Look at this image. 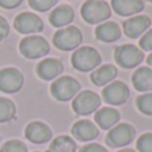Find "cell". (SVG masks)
Instances as JSON below:
<instances>
[{"label": "cell", "mask_w": 152, "mask_h": 152, "mask_svg": "<svg viewBox=\"0 0 152 152\" xmlns=\"http://www.w3.org/2000/svg\"><path fill=\"white\" fill-rule=\"evenodd\" d=\"M139 152H152V133H144L136 143Z\"/></svg>", "instance_id": "27"}, {"label": "cell", "mask_w": 152, "mask_h": 152, "mask_svg": "<svg viewBox=\"0 0 152 152\" xmlns=\"http://www.w3.org/2000/svg\"><path fill=\"white\" fill-rule=\"evenodd\" d=\"M81 90V83L75 78L70 75H63L59 77L51 83L50 86V92L51 96L58 101H69L74 98Z\"/></svg>", "instance_id": "3"}, {"label": "cell", "mask_w": 152, "mask_h": 152, "mask_svg": "<svg viewBox=\"0 0 152 152\" xmlns=\"http://www.w3.org/2000/svg\"><path fill=\"white\" fill-rule=\"evenodd\" d=\"M74 20V10L70 6H58L49 15V22L54 27H66Z\"/></svg>", "instance_id": "17"}, {"label": "cell", "mask_w": 152, "mask_h": 152, "mask_svg": "<svg viewBox=\"0 0 152 152\" xmlns=\"http://www.w3.org/2000/svg\"><path fill=\"white\" fill-rule=\"evenodd\" d=\"M14 27L20 34H38L43 31V20L32 12H22L15 18Z\"/></svg>", "instance_id": "10"}, {"label": "cell", "mask_w": 152, "mask_h": 152, "mask_svg": "<svg viewBox=\"0 0 152 152\" xmlns=\"http://www.w3.org/2000/svg\"><path fill=\"white\" fill-rule=\"evenodd\" d=\"M115 59L123 69H133L144 61V53L135 45H123L115 50Z\"/></svg>", "instance_id": "6"}, {"label": "cell", "mask_w": 152, "mask_h": 152, "mask_svg": "<svg viewBox=\"0 0 152 152\" xmlns=\"http://www.w3.org/2000/svg\"><path fill=\"white\" fill-rule=\"evenodd\" d=\"M112 15V8L104 0H86L81 7V16L89 24L105 22Z\"/></svg>", "instance_id": "2"}, {"label": "cell", "mask_w": 152, "mask_h": 152, "mask_svg": "<svg viewBox=\"0 0 152 152\" xmlns=\"http://www.w3.org/2000/svg\"><path fill=\"white\" fill-rule=\"evenodd\" d=\"M118 152H136L135 149H131V148H125V149H121V151H118Z\"/></svg>", "instance_id": "33"}, {"label": "cell", "mask_w": 152, "mask_h": 152, "mask_svg": "<svg viewBox=\"0 0 152 152\" xmlns=\"http://www.w3.org/2000/svg\"><path fill=\"white\" fill-rule=\"evenodd\" d=\"M15 104L11 100L0 97V123H8L15 117Z\"/></svg>", "instance_id": "23"}, {"label": "cell", "mask_w": 152, "mask_h": 152, "mask_svg": "<svg viewBox=\"0 0 152 152\" xmlns=\"http://www.w3.org/2000/svg\"><path fill=\"white\" fill-rule=\"evenodd\" d=\"M72 133L80 141H90L98 136V126L90 120H80L72 126Z\"/></svg>", "instance_id": "15"}, {"label": "cell", "mask_w": 152, "mask_h": 152, "mask_svg": "<svg viewBox=\"0 0 152 152\" xmlns=\"http://www.w3.org/2000/svg\"><path fill=\"white\" fill-rule=\"evenodd\" d=\"M96 38L101 42L112 43L120 39L121 37V28L117 23L115 22H104L96 28Z\"/></svg>", "instance_id": "19"}, {"label": "cell", "mask_w": 152, "mask_h": 152, "mask_svg": "<svg viewBox=\"0 0 152 152\" xmlns=\"http://www.w3.org/2000/svg\"><path fill=\"white\" fill-rule=\"evenodd\" d=\"M151 26V19L147 15H136L131 16L123 23V31L128 38H136L141 37L145 31H148Z\"/></svg>", "instance_id": "12"}, {"label": "cell", "mask_w": 152, "mask_h": 152, "mask_svg": "<svg viewBox=\"0 0 152 152\" xmlns=\"http://www.w3.org/2000/svg\"><path fill=\"white\" fill-rule=\"evenodd\" d=\"M117 75V67L115 65H102L96 69L90 75V80L96 86H104L110 83Z\"/></svg>", "instance_id": "21"}, {"label": "cell", "mask_w": 152, "mask_h": 152, "mask_svg": "<svg viewBox=\"0 0 152 152\" xmlns=\"http://www.w3.org/2000/svg\"><path fill=\"white\" fill-rule=\"evenodd\" d=\"M136 131L131 124L120 123L115 125L106 135V144L113 148H120V147L128 145L131 141L135 139Z\"/></svg>", "instance_id": "8"}, {"label": "cell", "mask_w": 152, "mask_h": 152, "mask_svg": "<svg viewBox=\"0 0 152 152\" xmlns=\"http://www.w3.org/2000/svg\"><path fill=\"white\" fill-rule=\"evenodd\" d=\"M120 112L115 108H101L96 112L94 121L101 129H112L120 121Z\"/></svg>", "instance_id": "18"}, {"label": "cell", "mask_w": 152, "mask_h": 152, "mask_svg": "<svg viewBox=\"0 0 152 152\" xmlns=\"http://www.w3.org/2000/svg\"><path fill=\"white\" fill-rule=\"evenodd\" d=\"M22 3H23V0H0V7L7 10H12L19 7Z\"/></svg>", "instance_id": "31"}, {"label": "cell", "mask_w": 152, "mask_h": 152, "mask_svg": "<svg viewBox=\"0 0 152 152\" xmlns=\"http://www.w3.org/2000/svg\"><path fill=\"white\" fill-rule=\"evenodd\" d=\"M10 34V24L6 18L0 16V42L4 40Z\"/></svg>", "instance_id": "30"}, {"label": "cell", "mask_w": 152, "mask_h": 152, "mask_svg": "<svg viewBox=\"0 0 152 152\" xmlns=\"http://www.w3.org/2000/svg\"><path fill=\"white\" fill-rule=\"evenodd\" d=\"M136 106L141 113L147 116H152V92L144 93L136 100Z\"/></svg>", "instance_id": "24"}, {"label": "cell", "mask_w": 152, "mask_h": 152, "mask_svg": "<svg viewBox=\"0 0 152 152\" xmlns=\"http://www.w3.org/2000/svg\"><path fill=\"white\" fill-rule=\"evenodd\" d=\"M147 63H148L149 66L152 67V53H151V54L148 55V58H147Z\"/></svg>", "instance_id": "32"}, {"label": "cell", "mask_w": 152, "mask_h": 152, "mask_svg": "<svg viewBox=\"0 0 152 152\" xmlns=\"http://www.w3.org/2000/svg\"><path fill=\"white\" fill-rule=\"evenodd\" d=\"M132 83L139 92H152V69L151 67H139L132 75Z\"/></svg>", "instance_id": "20"}, {"label": "cell", "mask_w": 152, "mask_h": 152, "mask_svg": "<svg viewBox=\"0 0 152 152\" xmlns=\"http://www.w3.org/2000/svg\"><path fill=\"white\" fill-rule=\"evenodd\" d=\"M77 144L70 136L61 135L50 143L47 152H75Z\"/></svg>", "instance_id": "22"}, {"label": "cell", "mask_w": 152, "mask_h": 152, "mask_svg": "<svg viewBox=\"0 0 152 152\" xmlns=\"http://www.w3.org/2000/svg\"><path fill=\"white\" fill-rule=\"evenodd\" d=\"M101 63V55L94 47L82 46L78 47L72 55V65L78 72H92L97 69Z\"/></svg>", "instance_id": "1"}, {"label": "cell", "mask_w": 152, "mask_h": 152, "mask_svg": "<svg viewBox=\"0 0 152 152\" xmlns=\"http://www.w3.org/2000/svg\"><path fill=\"white\" fill-rule=\"evenodd\" d=\"M101 105V98L97 93L92 90H83L80 92L73 100V110L80 116H88L96 112Z\"/></svg>", "instance_id": "7"}, {"label": "cell", "mask_w": 152, "mask_h": 152, "mask_svg": "<svg viewBox=\"0 0 152 152\" xmlns=\"http://www.w3.org/2000/svg\"><path fill=\"white\" fill-rule=\"evenodd\" d=\"M63 72V63L57 58H45L37 66V74L45 81L55 80Z\"/></svg>", "instance_id": "14"}, {"label": "cell", "mask_w": 152, "mask_h": 152, "mask_svg": "<svg viewBox=\"0 0 152 152\" xmlns=\"http://www.w3.org/2000/svg\"><path fill=\"white\" fill-rule=\"evenodd\" d=\"M80 152H109V151H108L105 147L100 145V144H97V143H90V144L83 145Z\"/></svg>", "instance_id": "29"}, {"label": "cell", "mask_w": 152, "mask_h": 152, "mask_svg": "<svg viewBox=\"0 0 152 152\" xmlns=\"http://www.w3.org/2000/svg\"><path fill=\"white\" fill-rule=\"evenodd\" d=\"M24 136L34 144H45L51 140L53 133L49 125L42 121H32L24 129Z\"/></svg>", "instance_id": "13"}, {"label": "cell", "mask_w": 152, "mask_h": 152, "mask_svg": "<svg viewBox=\"0 0 152 152\" xmlns=\"http://www.w3.org/2000/svg\"><path fill=\"white\" fill-rule=\"evenodd\" d=\"M28 3L32 10L38 12H45L53 8L58 3V0H28Z\"/></svg>", "instance_id": "25"}, {"label": "cell", "mask_w": 152, "mask_h": 152, "mask_svg": "<svg viewBox=\"0 0 152 152\" xmlns=\"http://www.w3.org/2000/svg\"><path fill=\"white\" fill-rule=\"evenodd\" d=\"M53 43L62 51H70L82 43V32L75 26H66L59 28L53 37Z\"/></svg>", "instance_id": "4"}, {"label": "cell", "mask_w": 152, "mask_h": 152, "mask_svg": "<svg viewBox=\"0 0 152 152\" xmlns=\"http://www.w3.org/2000/svg\"><path fill=\"white\" fill-rule=\"evenodd\" d=\"M24 77L16 67H4L0 70V90L4 93H16L22 89Z\"/></svg>", "instance_id": "9"}, {"label": "cell", "mask_w": 152, "mask_h": 152, "mask_svg": "<svg viewBox=\"0 0 152 152\" xmlns=\"http://www.w3.org/2000/svg\"><path fill=\"white\" fill-rule=\"evenodd\" d=\"M102 98L110 105H123L129 98V88L123 81H113L104 88Z\"/></svg>", "instance_id": "11"}, {"label": "cell", "mask_w": 152, "mask_h": 152, "mask_svg": "<svg viewBox=\"0 0 152 152\" xmlns=\"http://www.w3.org/2000/svg\"><path fill=\"white\" fill-rule=\"evenodd\" d=\"M110 8L120 16H131L136 15L144 10L143 0H112Z\"/></svg>", "instance_id": "16"}, {"label": "cell", "mask_w": 152, "mask_h": 152, "mask_svg": "<svg viewBox=\"0 0 152 152\" xmlns=\"http://www.w3.org/2000/svg\"><path fill=\"white\" fill-rule=\"evenodd\" d=\"M37 152H39V151H37Z\"/></svg>", "instance_id": "35"}, {"label": "cell", "mask_w": 152, "mask_h": 152, "mask_svg": "<svg viewBox=\"0 0 152 152\" xmlns=\"http://www.w3.org/2000/svg\"><path fill=\"white\" fill-rule=\"evenodd\" d=\"M139 46L144 51H152V28L143 34L140 42H139Z\"/></svg>", "instance_id": "28"}, {"label": "cell", "mask_w": 152, "mask_h": 152, "mask_svg": "<svg viewBox=\"0 0 152 152\" xmlns=\"http://www.w3.org/2000/svg\"><path fill=\"white\" fill-rule=\"evenodd\" d=\"M147 1H149V3H152V0H147Z\"/></svg>", "instance_id": "34"}, {"label": "cell", "mask_w": 152, "mask_h": 152, "mask_svg": "<svg viewBox=\"0 0 152 152\" xmlns=\"http://www.w3.org/2000/svg\"><path fill=\"white\" fill-rule=\"evenodd\" d=\"M19 51L23 57L28 58V59H37V58H42L46 54H49L50 46L43 37L31 35V37H26L20 40Z\"/></svg>", "instance_id": "5"}, {"label": "cell", "mask_w": 152, "mask_h": 152, "mask_svg": "<svg viewBox=\"0 0 152 152\" xmlns=\"http://www.w3.org/2000/svg\"><path fill=\"white\" fill-rule=\"evenodd\" d=\"M1 152H27V145L20 140H8L3 144Z\"/></svg>", "instance_id": "26"}]
</instances>
